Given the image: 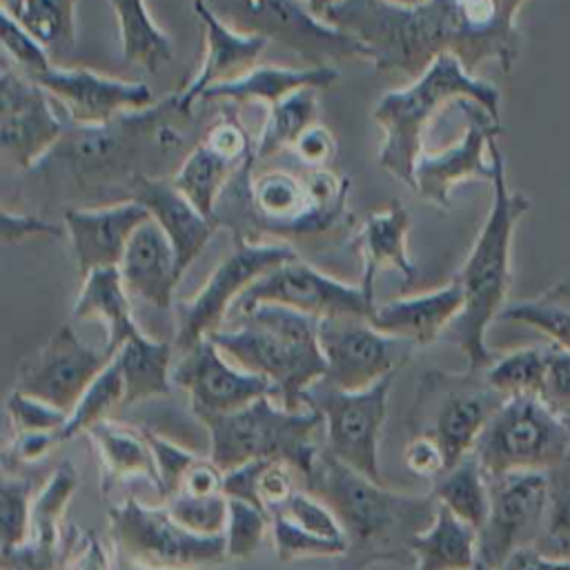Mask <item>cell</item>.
Returning a JSON list of instances; mask_svg holds the SVG:
<instances>
[{
	"mask_svg": "<svg viewBox=\"0 0 570 570\" xmlns=\"http://www.w3.org/2000/svg\"><path fill=\"white\" fill-rule=\"evenodd\" d=\"M523 2L338 0L325 9L323 18L354 36L376 71L416 78L434 58L452 53L470 73L490 60L510 73L523 49L517 27V11Z\"/></svg>",
	"mask_w": 570,
	"mask_h": 570,
	"instance_id": "obj_1",
	"label": "cell"
},
{
	"mask_svg": "<svg viewBox=\"0 0 570 570\" xmlns=\"http://www.w3.org/2000/svg\"><path fill=\"white\" fill-rule=\"evenodd\" d=\"M194 114L178 107L176 91L145 109L127 111L105 125H67L53 149L33 174L65 189L80 207L98 205L100 196L127 200L142 176H167V167L183 163L189 149L185 125Z\"/></svg>",
	"mask_w": 570,
	"mask_h": 570,
	"instance_id": "obj_2",
	"label": "cell"
},
{
	"mask_svg": "<svg viewBox=\"0 0 570 570\" xmlns=\"http://www.w3.org/2000/svg\"><path fill=\"white\" fill-rule=\"evenodd\" d=\"M347 189L350 180L327 167L256 171L249 160L225 187L216 220L234 232V240H316L352 220Z\"/></svg>",
	"mask_w": 570,
	"mask_h": 570,
	"instance_id": "obj_3",
	"label": "cell"
},
{
	"mask_svg": "<svg viewBox=\"0 0 570 570\" xmlns=\"http://www.w3.org/2000/svg\"><path fill=\"white\" fill-rule=\"evenodd\" d=\"M305 485L336 514L347 541L343 557L347 570H365L381 561L412 566L410 541L432 523L436 512L432 492H392L385 483L347 468L325 450Z\"/></svg>",
	"mask_w": 570,
	"mask_h": 570,
	"instance_id": "obj_4",
	"label": "cell"
},
{
	"mask_svg": "<svg viewBox=\"0 0 570 570\" xmlns=\"http://www.w3.org/2000/svg\"><path fill=\"white\" fill-rule=\"evenodd\" d=\"M490 154L494 158L492 205L463 267L454 276L463 289V309L443 334L448 343L463 352L468 370H485L494 361L485 334L505 307L512 236L517 223L530 209V198L508 187L505 160L497 140L490 142Z\"/></svg>",
	"mask_w": 570,
	"mask_h": 570,
	"instance_id": "obj_5",
	"label": "cell"
},
{
	"mask_svg": "<svg viewBox=\"0 0 570 570\" xmlns=\"http://www.w3.org/2000/svg\"><path fill=\"white\" fill-rule=\"evenodd\" d=\"M238 367L269 381L287 410L305 407V392L325 376L318 318L265 303L209 336Z\"/></svg>",
	"mask_w": 570,
	"mask_h": 570,
	"instance_id": "obj_6",
	"label": "cell"
},
{
	"mask_svg": "<svg viewBox=\"0 0 570 570\" xmlns=\"http://www.w3.org/2000/svg\"><path fill=\"white\" fill-rule=\"evenodd\" d=\"M472 100L499 120V89L472 76L459 58L443 53L407 87L387 91L372 109V118L383 129L379 165L412 189L414 165L423 154V134L432 118L450 102Z\"/></svg>",
	"mask_w": 570,
	"mask_h": 570,
	"instance_id": "obj_7",
	"label": "cell"
},
{
	"mask_svg": "<svg viewBox=\"0 0 570 570\" xmlns=\"http://www.w3.org/2000/svg\"><path fill=\"white\" fill-rule=\"evenodd\" d=\"M209 436V459L223 470L247 461L272 459L289 463L307 479L323 450V419L305 405L287 410L276 396H263L229 414L198 419Z\"/></svg>",
	"mask_w": 570,
	"mask_h": 570,
	"instance_id": "obj_8",
	"label": "cell"
},
{
	"mask_svg": "<svg viewBox=\"0 0 570 570\" xmlns=\"http://www.w3.org/2000/svg\"><path fill=\"white\" fill-rule=\"evenodd\" d=\"M505 401L483 370H428L419 379L407 425L414 434H430L445 452L448 468L474 452L479 436Z\"/></svg>",
	"mask_w": 570,
	"mask_h": 570,
	"instance_id": "obj_9",
	"label": "cell"
},
{
	"mask_svg": "<svg viewBox=\"0 0 570 570\" xmlns=\"http://www.w3.org/2000/svg\"><path fill=\"white\" fill-rule=\"evenodd\" d=\"M109 537L131 570H209L227 561L223 537H200L183 528L167 505L127 497L107 510Z\"/></svg>",
	"mask_w": 570,
	"mask_h": 570,
	"instance_id": "obj_10",
	"label": "cell"
},
{
	"mask_svg": "<svg viewBox=\"0 0 570 570\" xmlns=\"http://www.w3.org/2000/svg\"><path fill=\"white\" fill-rule=\"evenodd\" d=\"M209 9L236 31L278 42L296 53L307 67L334 65L341 60L363 58L365 47L327 22L307 0H205Z\"/></svg>",
	"mask_w": 570,
	"mask_h": 570,
	"instance_id": "obj_11",
	"label": "cell"
},
{
	"mask_svg": "<svg viewBox=\"0 0 570 570\" xmlns=\"http://www.w3.org/2000/svg\"><path fill=\"white\" fill-rule=\"evenodd\" d=\"M570 452V428L541 396H510L474 445L485 476L548 472Z\"/></svg>",
	"mask_w": 570,
	"mask_h": 570,
	"instance_id": "obj_12",
	"label": "cell"
},
{
	"mask_svg": "<svg viewBox=\"0 0 570 570\" xmlns=\"http://www.w3.org/2000/svg\"><path fill=\"white\" fill-rule=\"evenodd\" d=\"M296 256L287 243L234 240V249L212 269L203 287L174 305V347L178 354L223 330L240 294L261 276Z\"/></svg>",
	"mask_w": 570,
	"mask_h": 570,
	"instance_id": "obj_13",
	"label": "cell"
},
{
	"mask_svg": "<svg viewBox=\"0 0 570 570\" xmlns=\"http://www.w3.org/2000/svg\"><path fill=\"white\" fill-rule=\"evenodd\" d=\"M396 374L361 392H343L314 383L305 392V405L323 419V450L347 468L383 483L379 472V443L387 419V399Z\"/></svg>",
	"mask_w": 570,
	"mask_h": 570,
	"instance_id": "obj_14",
	"label": "cell"
},
{
	"mask_svg": "<svg viewBox=\"0 0 570 570\" xmlns=\"http://www.w3.org/2000/svg\"><path fill=\"white\" fill-rule=\"evenodd\" d=\"M265 303L283 305L318 321L336 316L367 318V314L376 305L374 294L363 289L361 283L347 285L301 261L298 256L285 261L283 265L274 267L256 283H252L232 307L227 321Z\"/></svg>",
	"mask_w": 570,
	"mask_h": 570,
	"instance_id": "obj_15",
	"label": "cell"
},
{
	"mask_svg": "<svg viewBox=\"0 0 570 570\" xmlns=\"http://www.w3.org/2000/svg\"><path fill=\"white\" fill-rule=\"evenodd\" d=\"M490 510L479 530V561L499 570L517 550L541 541L548 519L546 472L488 476Z\"/></svg>",
	"mask_w": 570,
	"mask_h": 570,
	"instance_id": "obj_16",
	"label": "cell"
},
{
	"mask_svg": "<svg viewBox=\"0 0 570 570\" xmlns=\"http://www.w3.org/2000/svg\"><path fill=\"white\" fill-rule=\"evenodd\" d=\"M318 338L325 356V385L343 392H361L396 374L405 363L410 343L387 336L361 316L318 321Z\"/></svg>",
	"mask_w": 570,
	"mask_h": 570,
	"instance_id": "obj_17",
	"label": "cell"
},
{
	"mask_svg": "<svg viewBox=\"0 0 570 570\" xmlns=\"http://www.w3.org/2000/svg\"><path fill=\"white\" fill-rule=\"evenodd\" d=\"M51 96L7 58L0 65V149L24 171H31L65 134Z\"/></svg>",
	"mask_w": 570,
	"mask_h": 570,
	"instance_id": "obj_18",
	"label": "cell"
},
{
	"mask_svg": "<svg viewBox=\"0 0 570 570\" xmlns=\"http://www.w3.org/2000/svg\"><path fill=\"white\" fill-rule=\"evenodd\" d=\"M254 160V142L238 114L223 109L171 174L174 185L209 218L232 178ZM218 223V220H216Z\"/></svg>",
	"mask_w": 570,
	"mask_h": 570,
	"instance_id": "obj_19",
	"label": "cell"
},
{
	"mask_svg": "<svg viewBox=\"0 0 570 570\" xmlns=\"http://www.w3.org/2000/svg\"><path fill=\"white\" fill-rule=\"evenodd\" d=\"M111 358L107 350L87 345L71 325H60L51 338L22 363L13 387L69 414Z\"/></svg>",
	"mask_w": 570,
	"mask_h": 570,
	"instance_id": "obj_20",
	"label": "cell"
},
{
	"mask_svg": "<svg viewBox=\"0 0 570 570\" xmlns=\"http://www.w3.org/2000/svg\"><path fill=\"white\" fill-rule=\"evenodd\" d=\"M459 105L468 120L461 140L441 151H423L414 165L412 191L423 203L439 209L450 207V191L454 185L470 178L492 180L494 158L490 154L488 160L485 149H490V142L503 134L501 120L488 114L481 105L472 100H461Z\"/></svg>",
	"mask_w": 570,
	"mask_h": 570,
	"instance_id": "obj_21",
	"label": "cell"
},
{
	"mask_svg": "<svg viewBox=\"0 0 570 570\" xmlns=\"http://www.w3.org/2000/svg\"><path fill=\"white\" fill-rule=\"evenodd\" d=\"M171 383L187 392L196 419L229 414L263 396L278 399V390L269 381L232 363L212 338L180 352L178 363L171 367Z\"/></svg>",
	"mask_w": 570,
	"mask_h": 570,
	"instance_id": "obj_22",
	"label": "cell"
},
{
	"mask_svg": "<svg viewBox=\"0 0 570 570\" xmlns=\"http://www.w3.org/2000/svg\"><path fill=\"white\" fill-rule=\"evenodd\" d=\"M76 125H105L120 114L154 105V94L142 80H120L85 67H49L31 76Z\"/></svg>",
	"mask_w": 570,
	"mask_h": 570,
	"instance_id": "obj_23",
	"label": "cell"
},
{
	"mask_svg": "<svg viewBox=\"0 0 570 570\" xmlns=\"http://www.w3.org/2000/svg\"><path fill=\"white\" fill-rule=\"evenodd\" d=\"M149 218V212L138 200H118L107 205L67 207L62 225L85 278L98 267H118L131 234Z\"/></svg>",
	"mask_w": 570,
	"mask_h": 570,
	"instance_id": "obj_24",
	"label": "cell"
},
{
	"mask_svg": "<svg viewBox=\"0 0 570 570\" xmlns=\"http://www.w3.org/2000/svg\"><path fill=\"white\" fill-rule=\"evenodd\" d=\"M194 13L205 29V56L196 73L176 89L178 107L185 114H194V107L209 87L236 80L254 69L263 49L267 47L265 38L229 27L209 9L205 0H194Z\"/></svg>",
	"mask_w": 570,
	"mask_h": 570,
	"instance_id": "obj_25",
	"label": "cell"
},
{
	"mask_svg": "<svg viewBox=\"0 0 570 570\" xmlns=\"http://www.w3.org/2000/svg\"><path fill=\"white\" fill-rule=\"evenodd\" d=\"M149 216L160 225L174 245L180 274L200 256L205 245L220 227L214 218L205 216L171 180V176H142L129 191Z\"/></svg>",
	"mask_w": 570,
	"mask_h": 570,
	"instance_id": "obj_26",
	"label": "cell"
},
{
	"mask_svg": "<svg viewBox=\"0 0 570 570\" xmlns=\"http://www.w3.org/2000/svg\"><path fill=\"white\" fill-rule=\"evenodd\" d=\"M118 269L131 298L163 312L174 307V289L183 274L171 240L151 216L131 234Z\"/></svg>",
	"mask_w": 570,
	"mask_h": 570,
	"instance_id": "obj_27",
	"label": "cell"
},
{
	"mask_svg": "<svg viewBox=\"0 0 570 570\" xmlns=\"http://www.w3.org/2000/svg\"><path fill=\"white\" fill-rule=\"evenodd\" d=\"M463 309V289L456 278L450 283L374 305L367 321L379 332L401 338L412 347H425L441 338Z\"/></svg>",
	"mask_w": 570,
	"mask_h": 570,
	"instance_id": "obj_28",
	"label": "cell"
},
{
	"mask_svg": "<svg viewBox=\"0 0 570 570\" xmlns=\"http://www.w3.org/2000/svg\"><path fill=\"white\" fill-rule=\"evenodd\" d=\"M412 218L407 209L392 200L387 207L367 214L356 232V247L363 258L361 285L374 294V278L381 269H394L410 283L416 276V265L410 256L407 236Z\"/></svg>",
	"mask_w": 570,
	"mask_h": 570,
	"instance_id": "obj_29",
	"label": "cell"
},
{
	"mask_svg": "<svg viewBox=\"0 0 570 570\" xmlns=\"http://www.w3.org/2000/svg\"><path fill=\"white\" fill-rule=\"evenodd\" d=\"M338 80V69L334 65H321V67H254L245 76L220 82L209 87L198 102H229V105H240V102H254L261 100L267 107L283 100L285 96L314 87V89H327Z\"/></svg>",
	"mask_w": 570,
	"mask_h": 570,
	"instance_id": "obj_30",
	"label": "cell"
},
{
	"mask_svg": "<svg viewBox=\"0 0 570 570\" xmlns=\"http://www.w3.org/2000/svg\"><path fill=\"white\" fill-rule=\"evenodd\" d=\"M73 316L80 321L96 318L105 325V350L111 356L127 338L140 332L131 314V296L118 267H98L82 278L78 298L73 303Z\"/></svg>",
	"mask_w": 570,
	"mask_h": 570,
	"instance_id": "obj_31",
	"label": "cell"
},
{
	"mask_svg": "<svg viewBox=\"0 0 570 570\" xmlns=\"http://www.w3.org/2000/svg\"><path fill=\"white\" fill-rule=\"evenodd\" d=\"M414 570H472L479 561V532L436 503L432 523L410 541Z\"/></svg>",
	"mask_w": 570,
	"mask_h": 570,
	"instance_id": "obj_32",
	"label": "cell"
},
{
	"mask_svg": "<svg viewBox=\"0 0 570 570\" xmlns=\"http://www.w3.org/2000/svg\"><path fill=\"white\" fill-rule=\"evenodd\" d=\"M102 465V488L111 483L145 479L158 488V468L147 432H138L118 421H102L87 432Z\"/></svg>",
	"mask_w": 570,
	"mask_h": 570,
	"instance_id": "obj_33",
	"label": "cell"
},
{
	"mask_svg": "<svg viewBox=\"0 0 570 570\" xmlns=\"http://www.w3.org/2000/svg\"><path fill=\"white\" fill-rule=\"evenodd\" d=\"M171 354L169 343L154 341L142 332H136L116 350L114 358L125 383L122 407L171 392Z\"/></svg>",
	"mask_w": 570,
	"mask_h": 570,
	"instance_id": "obj_34",
	"label": "cell"
},
{
	"mask_svg": "<svg viewBox=\"0 0 570 570\" xmlns=\"http://www.w3.org/2000/svg\"><path fill=\"white\" fill-rule=\"evenodd\" d=\"M109 4L118 22L120 47L127 62L156 73L174 58L171 38L156 24L147 0H109Z\"/></svg>",
	"mask_w": 570,
	"mask_h": 570,
	"instance_id": "obj_35",
	"label": "cell"
},
{
	"mask_svg": "<svg viewBox=\"0 0 570 570\" xmlns=\"http://www.w3.org/2000/svg\"><path fill=\"white\" fill-rule=\"evenodd\" d=\"M78 0H2V11L24 27L56 60L76 45Z\"/></svg>",
	"mask_w": 570,
	"mask_h": 570,
	"instance_id": "obj_36",
	"label": "cell"
},
{
	"mask_svg": "<svg viewBox=\"0 0 570 570\" xmlns=\"http://www.w3.org/2000/svg\"><path fill=\"white\" fill-rule=\"evenodd\" d=\"M318 89L305 87L267 107L265 122L254 142V163H263L287 151L296 140L318 122Z\"/></svg>",
	"mask_w": 570,
	"mask_h": 570,
	"instance_id": "obj_37",
	"label": "cell"
},
{
	"mask_svg": "<svg viewBox=\"0 0 570 570\" xmlns=\"http://www.w3.org/2000/svg\"><path fill=\"white\" fill-rule=\"evenodd\" d=\"M294 468L285 461L256 459L225 472V494L229 499L249 501L274 514L296 492Z\"/></svg>",
	"mask_w": 570,
	"mask_h": 570,
	"instance_id": "obj_38",
	"label": "cell"
},
{
	"mask_svg": "<svg viewBox=\"0 0 570 570\" xmlns=\"http://www.w3.org/2000/svg\"><path fill=\"white\" fill-rule=\"evenodd\" d=\"M432 497L479 532L490 510V485L476 454L470 452L450 465L432 483Z\"/></svg>",
	"mask_w": 570,
	"mask_h": 570,
	"instance_id": "obj_39",
	"label": "cell"
},
{
	"mask_svg": "<svg viewBox=\"0 0 570 570\" xmlns=\"http://www.w3.org/2000/svg\"><path fill=\"white\" fill-rule=\"evenodd\" d=\"M499 318L528 325L548 336L550 343L570 350V278L554 283L534 298L505 305Z\"/></svg>",
	"mask_w": 570,
	"mask_h": 570,
	"instance_id": "obj_40",
	"label": "cell"
},
{
	"mask_svg": "<svg viewBox=\"0 0 570 570\" xmlns=\"http://www.w3.org/2000/svg\"><path fill=\"white\" fill-rule=\"evenodd\" d=\"M78 488V472L71 461H62L49 481L33 494L29 541L62 548L65 512Z\"/></svg>",
	"mask_w": 570,
	"mask_h": 570,
	"instance_id": "obj_41",
	"label": "cell"
},
{
	"mask_svg": "<svg viewBox=\"0 0 570 570\" xmlns=\"http://www.w3.org/2000/svg\"><path fill=\"white\" fill-rule=\"evenodd\" d=\"M125 403V383L118 367V361L111 358L107 367L89 383L76 407L69 412L67 423L60 432L62 441H69L78 434L89 432L94 425L111 419V412L116 407H122Z\"/></svg>",
	"mask_w": 570,
	"mask_h": 570,
	"instance_id": "obj_42",
	"label": "cell"
},
{
	"mask_svg": "<svg viewBox=\"0 0 570 570\" xmlns=\"http://www.w3.org/2000/svg\"><path fill=\"white\" fill-rule=\"evenodd\" d=\"M488 383L510 396H541L543 376H546V345H530L512 350L492 361L483 370Z\"/></svg>",
	"mask_w": 570,
	"mask_h": 570,
	"instance_id": "obj_43",
	"label": "cell"
},
{
	"mask_svg": "<svg viewBox=\"0 0 570 570\" xmlns=\"http://www.w3.org/2000/svg\"><path fill=\"white\" fill-rule=\"evenodd\" d=\"M548 476V519L541 541L534 546L541 552L570 557V452L546 472Z\"/></svg>",
	"mask_w": 570,
	"mask_h": 570,
	"instance_id": "obj_44",
	"label": "cell"
},
{
	"mask_svg": "<svg viewBox=\"0 0 570 570\" xmlns=\"http://www.w3.org/2000/svg\"><path fill=\"white\" fill-rule=\"evenodd\" d=\"M272 543L281 563L303 559H343L347 554V541L325 539L296 525L285 514H272Z\"/></svg>",
	"mask_w": 570,
	"mask_h": 570,
	"instance_id": "obj_45",
	"label": "cell"
},
{
	"mask_svg": "<svg viewBox=\"0 0 570 570\" xmlns=\"http://www.w3.org/2000/svg\"><path fill=\"white\" fill-rule=\"evenodd\" d=\"M272 532V514L265 512L263 508L240 501V499H229V512H227V525L223 532L225 539V552L227 561H243L249 559L265 537Z\"/></svg>",
	"mask_w": 570,
	"mask_h": 570,
	"instance_id": "obj_46",
	"label": "cell"
},
{
	"mask_svg": "<svg viewBox=\"0 0 570 570\" xmlns=\"http://www.w3.org/2000/svg\"><path fill=\"white\" fill-rule=\"evenodd\" d=\"M31 481L22 476L2 474L0 485V519H2V550H13L29 541L31 534Z\"/></svg>",
	"mask_w": 570,
	"mask_h": 570,
	"instance_id": "obj_47",
	"label": "cell"
},
{
	"mask_svg": "<svg viewBox=\"0 0 570 570\" xmlns=\"http://www.w3.org/2000/svg\"><path fill=\"white\" fill-rule=\"evenodd\" d=\"M163 503L183 528L200 537H223L227 525V512H229L227 494H212V497L174 494Z\"/></svg>",
	"mask_w": 570,
	"mask_h": 570,
	"instance_id": "obj_48",
	"label": "cell"
},
{
	"mask_svg": "<svg viewBox=\"0 0 570 570\" xmlns=\"http://www.w3.org/2000/svg\"><path fill=\"white\" fill-rule=\"evenodd\" d=\"M0 40L4 58L27 76H38L56 65L49 51L4 11L0 18Z\"/></svg>",
	"mask_w": 570,
	"mask_h": 570,
	"instance_id": "obj_49",
	"label": "cell"
},
{
	"mask_svg": "<svg viewBox=\"0 0 570 570\" xmlns=\"http://www.w3.org/2000/svg\"><path fill=\"white\" fill-rule=\"evenodd\" d=\"M4 410H7L13 432H33V430L62 432L67 416H69L67 412H62L36 396H29L16 387L9 392Z\"/></svg>",
	"mask_w": 570,
	"mask_h": 570,
	"instance_id": "obj_50",
	"label": "cell"
},
{
	"mask_svg": "<svg viewBox=\"0 0 570 570\" xmlns=\"http://www.w3.org/2000/svg\"><path fill=\"white\" fill-rule=\"evenodd\" d=\"M278 512L312 534L345 541L343 528H341L336 514L332 512V508L325 501H321L316 494H312L309 490L307 492L296 490L292 494V499L283 505V510H278Z\"/></svg>",
	"mask_w": 570,
	"mask_h": 570,
	"instance_id": "obj_51",
	"label": "cell"
},
{
	"mask_svg": "<svg viewBox=\"0 0 570 570\" xmlns=\"http://www.w3.org/2000/svg\"><path fill=\"white\" fill-rule=\"evenodd\" d=\"M147 439L154 450V459H156V468H158V490L165 501L167 497H171L178 490L185 472L194 465L198 454H194L187 448H183L160 434H154V432H147Z\"/></svg>",
	"mask_w": 570,
	"mask_h": 570,
	"instance_id": "obj_52",
	"label": "cell"
},
{
	"mask_svg": "<svg viewBox=\"0 0 570 570\" xmlns=\"http://www.w3.org/2000/svg\"><path fill=\"white\" fill-rule=\"evenodd\" d=\"M541 401L557 414H570V350L548 343L546 345V376Z\"/></svg>",
	"mask_w": 570,
	"mask_h": 570,
	"instance_id": "obj_53",
	"label": "cell"
},
{
	"mask_svg": "<svg viewBox=\"0 0 570 570\" xmlns=\"http://www.w3.org/2000/svg\"><path fill=\"white\" fill-rule=\"evenodd\" d=\"M56 570H109V557L94 532H82L76 525H69L67 543L62 546Z\"/></svg>",
	"mask_w": 570,
	"mask_h": 570,
	"instance_id": "obj_54",
	"label": "cell"
},
{
	"mask_svg": "<svg viewBox=\"0 0 570 570\" xmlns=\"http://www.w3.org/2000/svg\"><path fill=\"white\" fill-rule=\"evenodd\" d=\"M405 468L425 481H436L448 470V459L443 448L430 434H414L403 448Z\"/></svg>",
	"mask_w": 570,
	"mask_h": 570,
	"instance_id": "obj_55",
	"label": "cell"
},
{
	"mask_svg": "<svg viewBox=\"0 0 570 570\" xmlns=\"http://www.w3.org/2000/svg\"><path fill=\"white\" fill-rule=\"evenodd\" d=\"M65 225L51 223L47 218L24 214V212H11L2 209V223H0V236L4 245H18L29 238H60L65 236Z\"/></svg>",
	"mask_w": 570,
	"mask_h": 570,
	"instance_id": "obj_56",
	"label": "cell"
},
{
	"mask_svg": "<svg viewBox=\"0 0 570 570\" xmlns=\"http://www.w3.org/2000/svg\"><path fill=\"white\" fill-rule=\"evenodd\" d=\"M292 149L303 167L321 169L334 160L338 145H336L332 131L325 125L316 122L296 140V145Z\"/></svg>",
	"mask_w": 570,
	"mask_h": 570,
	"instance_id": "obj_57",
	"label": "cell"
},
{
	"mask_svg": "<svg viewBox=\"0 0 570 570\" xmlns=\"http://www.w3.org/2000/svg\"><path fill=\"white\" fill-rule=\"evenodd\" d=\"M60 552L62 548L27 541L13 550H2L0 568L2 570H56L60 563Z\"/></svg>",
	"mask_w": 570,
	"mask_h": 570,
	"instance_id": "obj_58",
	"label": "cell"
},
{
	"mask_svg": "<svg viewBox=\"0 0 570 570\" xmlns=\"http://www.w3.org/2000/svg\"><path fill=\"white\" fill-rule=\"evenodd\" d=\"M58 443H62L60 432L49 430H33V432H13L9 454L16 463H38L42 461Z\"/></svg>",
	"mask_w": 570,
	"mask_h": 570,
	"instance_id": "obj_59",
	"label": "cell"
},
{
	"mask_svg": "<svg viewBox=\"0 0 570 570\" xmlns=\"http://www.w3.org/2000/svg\"><path fill=\"white\" fill-rule=\"evenodd\" d=\"M499 570H570V557L548 554L532 546L517 550Z\"/></svg>",
	"mask_w": 570,
	"mask_h": 570,
	"instance_id": "obj_60",
	"label": "cell"
},
{
	"mask_svg": "<svg viewBox=\"0 0 570 570\" xmlns=\"http://www.w3.org/2000/svg\"><path fill=\"white\" fill-rule=\"evenodd\" d=\"M309 2V7L314 9V13H318L321 18H323V13H325V9L327 7H332L334 2H338V0H307Z\"/></svg>",
	"mask_w": 570,
	"mask_h": 570,
	"instance_id": "obj_61",
	"label": "cell"
},
{
	"mask_svg": "<svg viewBox=\"0 0 570 570\" xmlns=\"http://www.w3.org/2000/svg\"><path fill=\"white\" fill-rule=\"evenodd\" d=\"M394 2H399V4H419L423 0H394Z\"/></svg>",
	"mask_w": 570,
	"mask_h": 570,
	"instance_id": "obj_62",
	"label": "cell"
},
{
	"mask_svg": "<svg viewBox=\"0 0 570 570\" xmlns=\"http://www.w3.org/2000/svg\"><path fill=\"white\" fill-rule=\"evenodd\" d=\"M472 570H492V568H490V566H485V563H481V561H476V566H474Z\"/></svg>",
	"mask_w": 570,
	"mask_h": 570,
	"instance_id": "obj_63",
	"label": "cell"
},
{
	"mask_svg": "<svg viewBox=\"0 0 570 570\" xmlns=\"http://www.w3.org/2000/svg\"><path fill=\"white\" fill-rule=\"evenodd\" d=\"M566 419V423H568V428H570V414L568 416H563Z\"/></svg>",
	"mask_w": 570,
	"mask_h": 570,
	"instance_id": "obj_64",
	"label": "cell"
}]
</instances>
